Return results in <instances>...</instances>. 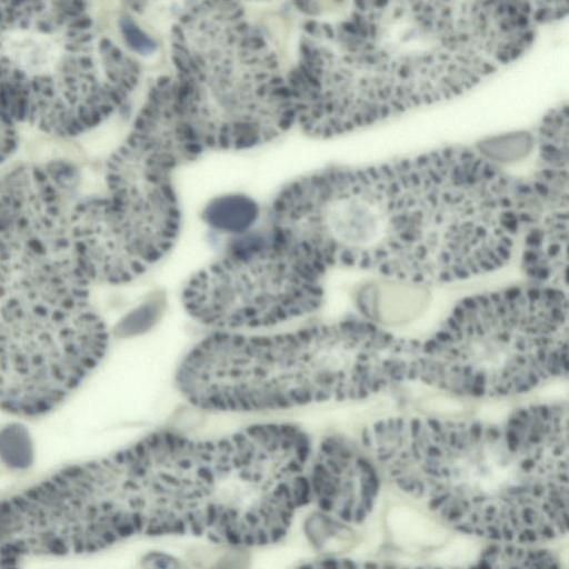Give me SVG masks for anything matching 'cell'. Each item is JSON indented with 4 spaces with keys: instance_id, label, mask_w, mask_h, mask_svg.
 I'll return each mask as SVG.
<instances>
[{
    "instance_id": "cell-1",
    "label": "cell",
    "mask_w": 569,
    "mask_h": 569,
    "mask_svg": "<svg viewBox=\"0 0 569 569\" xmlns=\"http://www.w3.org/2000/svg\"><path fill=\"white\" fill-rule=\"evenodd\" d=\"M301 26L295 123L332 138L457 98L521 58L568 1H353Z\"/></svg>"
},
{
    "instance_id": "cell-2",
    "label": "cell",
    "mask_w": 569,
    "mask_h": 569,
    "mask_svg": "<svg viewBox=\"0 0 569 569\" xmlns=\"http://www.w3.org/2000/svg\"><path fill=\"white\" fill-rule=\"evenodd\" d=\"M537 214L530 178L467 146L323 169L306 179L297 201L302 236L332 263L360 254L496 257Z\"/></svg>"
},
{
    "instance_id": "cell-3",
    "label": "cell",
    "mask_w": 569,
    "mask_h": 569,
    "mask_svg": "<svg viewBox=\"0 0 569 569\" xmlns=\"http://www.w3.org/2000/svg\"><path fill=\"white\" fill-rule=\"evenodd\" d=\"M307 435L264 423L197 440L161 431L97 459L112 545L190 535L258 547L280 540L311 499Z\"/></svg>"
},
{
    "instance_id": "cell-4",
    "label": "cell",
    "mask_w": 569,
    "mask_h": 569,
    "mask_svg": "<svg viewBox=\"0 0 569 569\" xmlns=\"http://www.w3.org/2000/svg\"><path fill=\"white\" fill-rule=\"evenodd\" d=\"M138 61L82 2H0V164L23 128L81 134L122 108Z\"/></svg>"
},
{
    "instance_id": "cell-5",
    "label": "cell",
    "mask_w": 569,
    "mask_h": 569,
    "mask_svg": "<svg viewBox=\"0 0 569 569\" xmlns=\"http://www.w3.org/2000/svg\"><path fill=\"white\" fill-rule=\"evenodd\" d=\"M70 261L0 236V410L38 417L102 360L107 326Z\"/></svg>"
},
{
    "instance_id": "cell-6",
    "label": "cell",
    "mask_w": 569,
    "mask_h": 569,
    "mask_svg": "<svg viewBox=\"0 0 569 569\" xmlns=\"http://www.w3.org/2000/svg\"><path fill=\"white\" fill-rule=\"evenodd\" d=\"M169 42L178 111L200 154L254 148L295 123L287 76L240 3H184Z\"/></svg>"
},
{
    "instance_id": "cell-7",
    "label": "cell",
    "mask_w": 569,
    "mask_h": 569,
    "mask_svg": "<svg viewBox=\"0 0 569 569\" xmlns=\"http://www.w3.org/2000/svg\"><path fill=\"white\" fill-rule=\"evenodd\" d=\"M352 346L341 326L247 336L219 331L194 346L177 372L193 406L211 411H268L349 391Z\"/></svg>"
},
{
    "instance_id": "cell-8",
    "label": "cell",
    "mask_w": 569,
    "mask_h": 569,
    "mask_svg": "<svg viewBox=\"0 0 569 569\" xmlns=\"http://www.w3.org/2000/svg\"><path fill=\"white\" fill-rule=\"evenodd\" d=\"M181 153L148 130L132 126L106 162V192L91 198L87 266L97 283L129 282L173 247L181 210L172 173Z\"/></svg>"
},
{
    "instance_id": "cell-9",
    "label": "cell",
    "mask_w": 569,
    "mask_h": 569,
    "mask_svg": "<svg viewBox=\"0 0 569 569\" xmlns=\"http://www.w3.org/2000/svg\"><path fill=\"white\" fill-rule=\"evenodd\" d=\"M322 273L270 232H246L188 280L182 302L220 331L271 327L317 308Z\"/></svg>"
},
{
    "instance_id": "cell-10",
    "label": "cell",
    "mask_w": 569,
    "mask_h": 569,
    "mask_svg": "<svg viewBox=\"0 0 569 569\" xmlns=\"http://www.w3.org/2000/svg\"><path fill=\"white\" fill-rule=\"evenodd\" d=\"M446 497L492 511L515 507L525 498L531 479L516 449L489 438L457 450L445 467Z\"/></svg>"
},
{
    "instance_id": "cell-11",
    "label": "cell",
    "mask_w": 569,
    "mask_h": 569,
    "mask_svg": "<svg viewBox=\"0 0 569 569\" xmlns=\"http://www.w3.org/2000/svg\"><path fill=\"white\" fill-rule=\"evenodd\" d=\"M258 217L257 202L241 193L216 197L206 204L201 212L202 220L210 228L236 236L248 232Z\"/></svg>"
},
{
    "instance_id": "cell-12",
    "label": "cell",
    "mask_w": 569,
    "mask_h": 569,
    "mask_svg": "<svg viewBox=\"0 0 569 569\" xmlns=\"http://www.w3.org/2000/svg\"><path fill=\"white\" fill-rule=\"evenodd\" d=\"M466 353L471 368L488 376L503 371L513 358L509 343L487 333L471 338Z\"/></svg>"
},
{
    "instance_id": "cell-13",
    "label": "cell",
    "mask_w": 569,
    "mask_h": 569,
    "mask_svg": "<svg viewBox=\"0 0 569 569\" xmlns=\"http://www.w3.org/2000/svg\"><path fill=\"white\" fill-rule=\"evenodd\" d=\"M0 459L12 469H26L33 460V445L28 429L11 422L0 429Z\"/></svg>"
},
{
    "instance_id": "cell-14",
    "label": "cell",
    "mask_w": 569,
    "mask_h": 569,
    "mask_svg": "<svg viewBox=\"0 0 569 569\" xmlns=\"http://www.w3.org/2000/svg\"><path fill=\"white\" fill-rule=\"evenodd\" d=\"M535 146V134L525 131L490 138L476 147L485 156L501 164L526 158Z\"/></svg>"
},
{
    "instance_id": "cell-15",
    "label": "cell",
    "mask_w": 569,
    "mask_h": 569,
    "mask_svg": "<svg viewBox=\"0 0 569 569\" xmlns=\"http://www.w3.org/2000/svg\"><path fill=\"white\" fill-rule=\"evenodd\" d=\"M119 30L126 43L132 51L139 54H152L158 43L137 22L127 16L119 19Z\"/></svg>"
},
{
    "instance_id": "cell-16",
    "label": "cell",
    "mask_w": 569,
    "mask_h": 569,
    "mask_svg": "<svg viewBox=\"0 0 569 569\" xmlns=\"http://www.w3.org/2000/svg\"><path fill=\"white\" fill-rule=\"evenodd\" d=\"M297 569H359L357 565L346 559L327 558L301 565Z\"/></svg>"
}]
</instances>
